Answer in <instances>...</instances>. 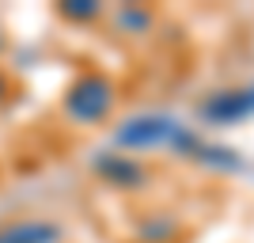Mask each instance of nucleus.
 Here are the masks:
<instances>
[{
  "instance_id": "f257e3e1",
  "label": "nucleus",
  "mask_w": 254,
  "mask_h": 243,
  "mask_svg": "<svg viewBox=\"0 0 254 243\" xmlns=\"http://www.w3.org/2000/svg\"><path fill=\"white\" fill-rule=\"evenodd\" d=\"M182 133V126L171 114H137L126 118L114 129V145L122 148H159V145H175V137Z\"/></svg>"
},
{
  "instance_id": "f03ea898",
  "label": "nucleus",
  "mask_w": 254,
  "mask_h": 243,
  "mask_svg": "<svg viewBox=\"0 0 254 243\" xmlns=\"http://www.w3.org/2000/svg\"><path fill=\"white\" fill-rule=\"evenodd\" d=\"M110 106H114V84L106 76H87L68 95V114L76 122H99L110 114Z\"/></svg>"
},
{
  "instance_id": "7ed1b4c3",
  "label": "nucleus",
  "mask_w": 254,
  "mask_h": 243,
  "mask_svg": "<svg viewBox=\"0 0 254 243\" xmlns=\"http://www.w3.org/2000/svg\"><path fill=\"white\" fill-rule=\"evenodd\" d=\"M254 114V87H235V91H216L201 103V118L216 126H232Z\"/></svg>"
},
{
  "instance_id": "20e7f679",
  "label": "nucleus",
  "mask_w": 254,
  "mask_h": 243,
  "mask_svg": "<svg viewBox=\"0 0 254 243\" xmlns=\"http://www.w3.org/2000/svg\"><path fill=\"white\" fill-rule=\"evenodd\" d=\"M57 240V228H50V224H11V228H4L0 232V243H53Z\"/></svg>"
},
{
  "instance_id": "39448f33",
  "label": "nucleus",
  "mask_w": 254,
  "mask_h": 243,
  "mask_svg": "<svg viewBox=\"0 0 254 243\" xmlns=\"http://www.w3.org/2000/svg\"><path fill=\"white\" fill-rule=\"evenodd\" d=\"M193 156L201 160L205 167H216V171H243V156L232 152V148H220V145H201Z\"/></svg>"
},
{
  "instance_id": "423d86ee",
  "label": "nucleus",
  "mask_w": 254,
  "mask_h": 243,
  "mask_svg": "<svg viewBox=\"0 0 254 243\" xmlns=\"http://www.w3.org/2000/svg\"><path fill=\"white\" fill-rule=\"evenodd\" d=\"M99 167H103V163H99ZM103 171L118 182V186H137V182L144 179L140 163H133V160H118V163H110V167H103Z\"/></svg>"
},
{
  "instance_id": "0eeeda50",
  "label": "nucleus",
  "mask_w": 254,
  "mask_h": 243,
  "mask_svg": "<svg viewBox=\"0 0 254 243\" xmlns=\"http://www.w3.org/2000/svg\"><path fill=\"white\" fill-rule=\"evenodd\" d=\"M61 11H64V15H95L99 8H95V4H87V8H76V0H68Z\"/></svg>"
}]
</instances>
